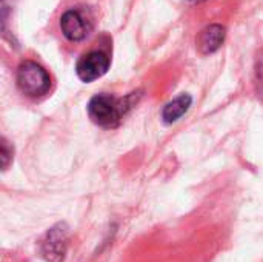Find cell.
<instances>
[{
    "mask_svg": "<svg viewBox=\"0 0 263 262\" xmlns=\"http://www.w3.org/2000/svg\"><path fill=\"white\" fill-rule=\"evenodd\" d=\"M137 97L134 94L119 99L111 94H96L88 103V114L94 124L103 128H114L120 124L123 116L134 107Z\"/></svg>",
    "mask_w": 263,
    "mask_h": 262,
    "instance_id": "1",
    "label": "cell"
},
{
    "mask_svg": "<svg viewBox=\"0 0 263 262\" xmlns=\"http://www.w3.org/2000/svg\"><path fill=\"white\" fill-rule=\"evenodd\" d=\"M223 40H225V28L222 25L214 23V25L206 26L200 32L197 39V46L202 54H211V53H216L222 46Z\"/></svg>",
    "mask_w": 263,
    "mask_h": 262,
    "instance_id": "6",
    "label": "cell"
},
{
    "mask_svg": "<svg viewBox=\"0 0 263 262\" xmlns=\"http://www.w3.org/2000/svg\"><path fill=\"white\" fill-rule=\"evenodd\" d=\"M17 86L25 96L37 99L48 94L51 88V77L37 62L25 60L17 69Z\"/></svg>",
    "mask_w": 263,
    "mask_h": 262,
    "instance_id": "2",
    "label": "cell"
},
{
    "mask_svg": "<svg viewBox=\"0 0 263 262\" xmlns=\"http://www.w3.org/2000/svg\"><path fill=\"white\" fill-rule=\"evenodd\" d=\"M109 68V57L102 51H91L80 57L76 65V73L80 80L89 83L102 77Z\"/></svg>",
    "mask_w": 263,
    "mask_h": 262,
    "instance_id": "3",
    "label": "cell"
},
{
    "mask_svg": "<svg viewBox=\"0 0 263 262\" xmlns=\"http://www.w3.org/2000/svg\"><path fill=\"white\" fill-rule=\"evenodd\" d=\"M60 28L63 36L71 42H80L88 36L89 25L86 19L76 9L66 11L60 19Z\"/></svg>",
    "mask_w": 263,
    "mask_h": 262,
    "instance_id": "5",
    "label": "cell"
},
{
    "mask_svg": "<svg viewBox=\"0 0 263 262\" xmlns=\"http://www.w3.org/2000/svg\"><path fill=\"white\" fill-rule=\"evenodd\" d=\"M256 83H257V94L263 99V51L257 57L256 63Z\"/></svg>",
    "mask_w": 263,
    "mask_h": 262,
    "instance_id": "8",
    "label": "cell"
},
{
    "mask_svg": "<svg viewBox=\"0 0 263 262\" xmlns=\"http://www.w3.org/2000/svg\"><path fill=\"white\" fill-rule=\"evenodd\" d=\"M193 103V97L190 94H180L179 97H176L174 100H171L170 103L165 105L163 111H162V119L165 124H174L177 122L191 107Z\"/></svg>",
    "mask_w": 263,
    "mask_h": 262,
    "instance_id": "7",
    "label": "cell"
},
{
    "mask_svg": "<svg viewBox=\"0 0 263 262\" xmlns=\"http://www.w3.org/2000/svg\"><path fill=\"white\" fill-rule=\"evenodd\" d=\"M66 241H68L66 227L63 224L52 227L42 244L43 256L49 262H62L66 253Z\"/></svg>",
    "mask_w": 263,
    "mask_h": 262,
    "instance_id": "4",
    "label": "cell"
},
{
    "mask_svg": "<svg viewBox=\"0 0 263 262\" xmlns=\"http://www.w3.org/2000/svg\"><path fill=\"white\" fill-rule=\"evenodd\" d=\"M11 158H12V148H9L6 139H3L2 141V165H3V170L8 167Z\"/></svg>",
    "mask_w": 263,
    "mask_h": 262,
    "instance_id": "9",
    "label": "cell"
},
{
    "mask_svg": "<svg viewBox=\"0 0 263 262\" xmlns=\"http://www.w3.org/2000/svg\"><path fill=\"white\" fill-rule=\"evenodd\" d=\"M191 3H200V2H203V0H190Z\"/></svg>",
    "mask_w": 263,
    "mask_h": 262,
    "instance_id": "10",
    "label": "cell"
}]
</instances>
